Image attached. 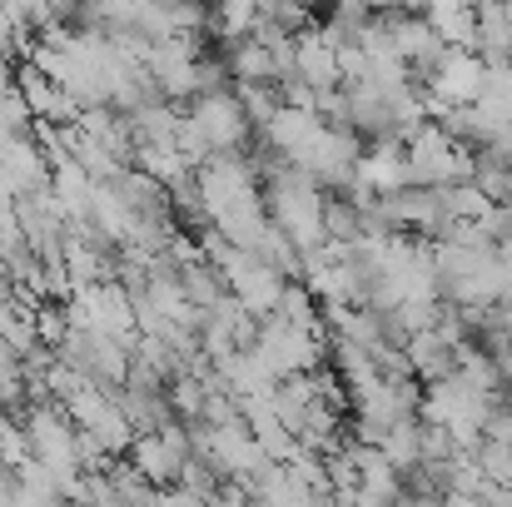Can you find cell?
Here are the masks:
<instances>
[{"instance_id": "cell-1", "label": "cell", "mask_w": 512, "mask_h": 507, "mask_svg": "<svg viewBox=\"0 0 512 507\" xmlns=\"http://www.w3.org/2000/svg\"><path fill=\"white\" fill-rule=\"evenodd\" d=\"M184 115H189V120H194V130L204 135L209 155H244V145L254 140V125H249V115H244V105H239L234 85H229V90H214V95L189 100V110H184Z\"/></svg>"}, {"instance_id": "cell-2", "label": "cell", "mask_w": 512, "mask_h": 507, "mask_svg": "<svg viewBox=\"0 0 512 507\" xmlns=\"http://www.w3.org/2000/svg\"><path fill=\"white\" fill-rule=\"evenodd\" d=\"M219 279H224V289H229V299L249 314V319H269L274 309H279V299H284V274H274V269H264L259 259H249V254H229L224 259V269H219Z\"/></svg>"}, {"instance_id": "cell-3", "label": "cell", "mask_w": 512, "mask_h": 507, "mask_svg": "<svg viewBox=\"0 0 512 507\" xmlns=\"http://www.w3.org/2000/svg\"><path fill=\"white\" fill-rule=\"evenodd\" d=\"M483 75H488V65L473 50H443V60L423 75V90L433 100H443L448 110H473L483 95Z\"/></svg>"}, {"instance_id": "cell-4", "label": "cell", "mask_w": 512, "mask_h": 507, "mask_svg": "<svg viewBox=\"0 0 512 507\" xmlns=\"http://www.w3.org/2000/svg\"><path fill=\"white\" fill-rule=\"evenodd\" d=\"M294 70H299V80H304L314 95H324V90H343V80H339V45H334L319 25L294 35Z\"/></svg>"}, {"instance_id": "cell-5", "label": "cell", "mask_w": 512, "mask_h": 507, "mask_svg": "<svg viewBox=\"0 0 512 507\" xmlns=\"http://www.w3.org/2000/svg\"><path fill=\"white\" fill-rule=\"evenodd\" d=\"M418 15H423L428 30L443 40V50H473V45H478V15H473V5L443 0V5H428V10H418Z\"/></svg>"}, {"instance_id": "cell-6", "label": "cell", "mask_w": 512, "mask_h": 507, "mask_svg": "<svg viewBox=\"0 0 512 507\" xmlns=\"http://www.w3.org/2000/svg\"><path fill=\"white\" fill-rule=\"evenodd\" d=\"M125 463L160 493V488H174L179 483V463L170 458V448L160 443V433H145V438H135L130 443V453H125Z\"/></svg>"}, {"instance_id": "cell-7", "label": "cell", "mask_w": 512, "mask_h": 507, "mask_svg": "<svg viewBox=\"0 0 512 507\" xmlns=\"http://www.w3.org/2000/svg\"><path fill=\"white\" fill-rule=\"evenodd\" d=\"M403 353H408V363H413L418 388H428V383H438V378H448V373H453V348L433 334V329L413 334L408 343H403Z\"/></svg>"}, {"instance_id": "cell-8", "label": "cell", "mask_w": 512, "mask_h": 507, "mask_svg": "<svg viewBox=\"0 0 512 507\" xmlns=\"http://www.w3.org/2000/svg\"><path fill=\"white\" fill-rule=\"evenodd\" d=\"M179 289H184V304L189 309H199V314H209L229 289H224V279H219V269H209L204 259H194V264H184L179 269Z\"/></svg>"}, {"instance_id": "cell-9", "label": "cell", "mask_w": 512, "mask_h": 507, "mask_svg": "<svg viewBox=\"0 0 512 507\" xmlns=\"http://www.w3.org/2000/svg\"><path fill=\"white\" fill-rule=\"evenodd\" d=\"M324 239L339 249H353L363 239V214L343 194H324Z\"/></svg>"}, {"instance_id": "cell-10", "label": "cell", "mask_w": 512, "mask_h": 507, "mask_svg": "<svg viewBox=\"0 0 512 507\" xmlns=\"http://www.w3.org/2000/svg\"><path fill=\"white\" fill-rule=\"evenodd\" d=\"M70 338V319H65V304H35V343L60 353V343Z\"/></svg>"}, {"instance_id": "cell-11", "label": "cell", "mask_w": 512, "mask_h": 507, "mask_svg": "<svg viewBox=\"0 0 512 507\" xmlns=\"http://www.w3.org/2000/svg\"><path fill=\"white\" fill-rule=\"evenodd\" d=\"M473 463H478V473H483V483H498V488H512V448L503 443H478V453H473Z\"/></svg>"}, {"instance_id": "cell-12", "label": "cell", "mask_w": 512, "mask_h": 507, "mask_svg": "<svg viewBox=\"0 0 512 507\" xmlns=\"http://www.w3.org/2000/svg\"><path fill=\"white\" fill-rule=\"evenodd\" d=\"M473 503H478V507H512V488H498V483H483Z\"/></svg>"}, {"instance_id": "cell-13", "label": "cell", "mask_w": 512, "mask_h": 507, "mask_svg": "<svg viewBox=\"0 0 512 507\" xmlns=\"http://www.w3.org/2000/svg\"><path fill=\"white\" fill-rule=\"evenodd\" d=\"M443 507H478L473 498H443Z\"/></svg>"}, {"instance_id": "cell-14", "label": "cell", "mask_w": 512, "mask_h": 507, "mask_svg": "<svg viewBox=\"0 0 512 507\" xmlns=\"http://www.w3.org/2000/svg\"><path fill=\"white\" fill-rule=\"evenodd\" d=\"M508 383H512V353H508Z\"/></svg>"}]
</instances>
